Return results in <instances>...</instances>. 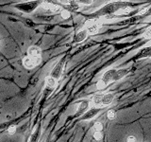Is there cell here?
<instances>
[{"instance_id": "6da1fadb", "label": "cell", "mask_w": 151, "mask_h": 142, "mask_svg": "<svg viewBox=\"0 0 151 142\" xmlns=\"http://www.w3.org/2000/svg\"><path fill=\"white\" fill-rule=\"evenodd\" d=\"M135 4L129 2V1H114V2H111L108 3L106 5H104L103 7H101L99 9H97L96 12H94L93 13L88 15L90 19H98L102 18V17H109L114 14L116 12H122L123 9H127V8H131L134 7Z\"/></svg>"}, {"instance_id": "7a4b0ae2", "label": "cell", "mask_w": 151, "mask_h": 142, "mask_svg": "<svg viewBox=\"0 0 151 142\" xmlns=\"http://www.w3.org/2000/svg\"><path fill=\"white\" fill-rule=\"evenodd\" d=\"M42 3V2L41 1V0H29V1L14 4L13 7L16 9H18V11L22 12L31 13V12H34L38 7H40Z\"/></svg>"}, {"instance_id": "3957f363", "label": "cell", "mask_w": 151, "mask_h": 142, "mask_svg": "<svg viewBox=\"0 0 151 142\" xmlns=\"http://www.w3.org/2000/svg\"><path fill=\"white\" fill-rule=\"evenodd\" d=\"M114 72H115V69H109V70H107L106 72L102 75L101 79L97 82L96 88L98 90H102L105 87H107L108 84H110L111 83H112Z\"/></svg>"}, {"instance_id": "277c9868", "label": "cell", "mask_w": 151, "mask_h": 142, "mask_svg": "<svg viewBox=\"0 0 151 142\" xmlns=\"http://www.w3.org/2000/svg\"><path fill=\"white\" fill-rule=\"evenodd\" d=\"M42 62V58L41 56H36V57H33V56H27L24 58L23 60V64L25 66L26 68L27 69H32L34 68L35 66H37L38 64H40Z\"/></svg>"}, {"instance_id": "5b68a950", "label": "cell", "mask_w": 151, "mask_h": 142, "mask_svg": "<svg viewBox=\"0 0 151 142\" xmlns=\"http://www.w3.org/2000/svg\"><path fill=\"white\" fill-rule=\"evenodd\" d=\"M63 65H64V59H60L58 63H57V64L54 66V68L52 69L50 76H52V77L55 78L56 80H59L61 76V73H63Z\"/></svg>"}, {"instance_id": "8992f818", "label": "cell", "mask_w": 151, "mask_h": 142, "mask_svg": "<svg viewBox=\"0 0 151 142\" xmlns=\"http://www.w3.org/2000/svg\"><path fill=\"white\" fill-rule=\"evenodd\" d=\"M100 107H93L91 109H88V110L85 112L83 115L81 116V120H93V118L96 117L98 113H100L101 111Z\"/></svg>"}, {"instance_id": "52a82bcc", "label": "cell", "mask_w": 151, "mask_h": 142, "mask_svg": "<svg viewBox=\"0 0 151 142\" xmlns=\"http://www.w3.org/2000/svg\"><path fill=\"white\" fill-rule=\"evenodd\" d=\"M89 105H90V101H88V99H83V101H81L78 104V110H77V112H76L75 116L77 117H81L83 114L89 109Z\"/></svg>"}, {"instance_id": "ba28073f", "label": "cell", "mask_w": 151, "mask_h": 142, "mask_svg": "<svg viewBox=\"0 0 151 142\" xmlns=\"http://www.w3.org/2000/svg\"><path fill=\"white\" fill-rule=\"evenodd\" d=\"M130 72L129 68H122V69H115L114 75H113L112 82H117L123 78H125L126 76Z\"/></svg>"}, {"instance_id": "9c48e42d", "label": "cell", "mask_w": 151, "mask_h": 142, "mask_svg": "<svg viewBox=\"0 0 151 142\" xmlns=\"http://www.w3.org/2000/svg\"><path fill=\"white\" fill-rule=\"evenodd\" d=\"M99 27H100V24L98 23L97 19H91V21L87 25L86 28L90 34H94V33L97 32Z\"/></svg>"}, {"instance_id": "30bf717a", "label": "cell", "mask_w": 151, "mask_h": 142, "mask_svg": "<svg viewBox=\"0 0 151 142\" xmlns=\"http://www.w3.org/2000/svg\"><path fill=\"white\" fill-rule=\"evenodd\" d=\"M144 58H151V46L142 49L135 56L136 60L137 59H144Z\"/></svg>"}, {"instance_id": "8fae6325", "label": "cell", "mask_w": 151, "mask_h": 142, "mask_svg": "<svg viewBox=\"0 0 151 142\" xmlns=\"http://www.w3.org/2000/svg\"><path fill=\"white\" fill-rule=\"evenodd\" d=\"M88 34H89V32L87 30V28H84V30H79L77 33V34H76V36L74 38V42L75 43H81V42H83L87 38Z\"/></svg>"}, {"instance_id": "7c38bea8", "label": "cell", "mask_w": 151, "mask_h": 142, "mask_svg": "<svg viewBox=\"0 0 151 142\" xmlns=\"http://www.w3.org/2000/svg\"><path fill=\"white\" fill-rule=\"evenodd\" d=\"M114 98H115V95L113 93L102 94V106L110 105V104L113 101Z\"/></svg>"}, {"instance_id": "4fadbf2b", "label": "cell", "mask_w": 151, "mask_h": 142, "mask_svg": "<svg viewBox=\"0 0 151 142\" xmlns=\"http://www.w3.org/2000/svg\"><path fill=\"white\" fill-rule=\"evenodd\" d=\"M27 53L28 55L33 56V57H36V56H41L42 54V50L39 46H30L29 49L27 50Z\"/></svg>"}, {"instance_id": "5bb4252c", "label": "cell", "mask_w": 151, "mask_h": 142, "mask_svg": "<svg viewBox=\"0 0 151 142\" xmlns=\"http://www.w3.org/2000/svg\"><path fill=\"white\" fill-rule=\"evenodd\" d=\"M93 102L94 106L101 107L102 106V94H96L93 98Z\"/></svg>"}, {"instance_id": "9a60e30c", "label": "cell", "mask_w": 151, "mask_h": 142, "mask_svg": "<svg viewBox=\"0 0 151 142\" xmlns=\"http://www.w3.org/2000/svg\"><path fill=\"white\" fill-rule=\"evenodd\" d=\"M46 84H47V86L53 88L56 86V84H57V80L52 77V76H49V77L46 78Z\"/></svg>"}, {"instance_id": "2e32d148", "label": "cell", "mask_w": 151, "mask_h": 142, "mask_svg": "<svg viewBox=\"0 0 151 142\" xmlns=\"http://www.w3.org/2000/svg\"><path fill=\"white\" fill-rule=\"evenodd\" d=\"M93 137L97 141H101L103 139V133L102 131H94L93 134Z\"/></svg>"}, {"instance_id": "e0dca14e", "label": "cell", "mask_w": 151, "mask_h": 142, "mask_svg": "<svg viewBox=\"0 0 151 142\" xmlns=\"http://www.w3.org/2000/svg\"><path fill=\"white\" fill-rule=\"evenodd\" d=\"M107 117H108L109 120H113L116 117V113H115V111L113 110V109H110V110L107 112Z\"/></svg>"}, {"instance_id": "ac0fdd59", "label": "cell", "mask_w": 151, "mask_h": 142, "mask_svg": "<svg viewBox=\"0 0 151 142\" xmlns=\"http://www.w3.org/2000/svg\"><path fill=\"white\" fill-rule=\"evenodd\" d=\"M60 16L63 19H68L70 16H71V13H70V11L68 9H61L60 11Z\"/></svg>"}, {"instance_id": "d6986e66", "label": "cell", "mask_w": 151, "mask_h": 142, "mask_svg": "<svg viewBox=\"0 0 151 142\" xmlns=\"http://www.w3.org/2000/svg\"><path fill=\"white\" fill-rule=\"evenodd\" d=\"M93 129L94 131H103V124L101 122H96L93 126Z\"/></svg>"}, {"instance_id": "ffe728a7", "label": "cell", "mask_w": 151, "mask_h": 142, "mask_svg": "<svg viewBox=\"0 0 151 142\" xmlns=\"http://www.w3.org/2000/svg\"><path fill=\"white\" fill-rule=\"evenodd\" d=\"M40 127H38L37 128V130L34 132V134H33L32 135H31V141H36L37 140V138H38V137H39V135H40Z\"/></svg>"}, {"instance_id": "44dd1931", "label": "cell", "mask_w": 151, "mask_h": 142, "mask_svg": "<svg viewBox=\"0 0 151 142\" xmlns=\"http://www.w3.org/2000/svg\"><path fill=\"white\" fill-rule=\"evenodd\" d=\"M16 126L15 125H11L9 127V129H8V133L9 135H13V134H15V132H16Z\"/></svg>"}, {"instance_id": "7402d4cb", "label": "cell", "mask_w": 151, "mask_h": 142, "mask_svg": "<svg viewBox=\"0 0 151 142\" xmlns=\"http://www.w3.org/2000/svg\"><path fill=\"white\" fill-rule=\"evenodd\" d=\"M45 2H47L48 4H52V5H60V0H45Z\"/></svg>"}, {"instance_id": "603a6c76", "label": "cell", "mask_w": 151, "mask_h": 142, "mask_svg": "<svg viewBox=\"0 0 151 142\" xmlns=\"http://www.w3.org/2000/svg\"><path fill=\"white\" fill-rule=\"evenodd\" d=\"M79 4H83V5H91L93 3V0H77Z\"/></svg>"}, {"instance_id": "cb8c5ba5", "label": "cell", "mask_w": 151, "mask_h": 142, "mask_svg": "<svg viewBox=\"0 0 151 142\" xmlns=\"http://www.w3.org/2000/svg\"><path fill=\"white\" fill-rule=\"evenodd\" d=\"M144 37L145 38H151V27L148 28L147 30H146L144 33Z\"/></svg>"}, {"instance_id": "d4e9b609", "label": "cell", "mask_w": 151, "mask_h": 142, "mask_svg": "<svg viewBox=\"0 0 151 142\" xmlns=\"http://www.w3.org/2000/svg\"><path fill=\"white\" fill-rule=\"evenodd\" d=\"M127 141H129V142H135V141H137V139H136V137L134 135H129V136L127 137Z\"/></svg>"}, {"instance_id": "484cf974", "label": "cell", "mask_w": 151, "mask_h": 142, "mask_svg": "<svg viewBox=\"0 0 151 142\" xmlns=\"http://www.w3.org/2000/svg\"><path fill=\"white\" fill-rule=\"evenodd\" d=\"M149 14H151V8L148 9V12H146V13H145V15H149Z\"/></svg>"}]
</instances>
